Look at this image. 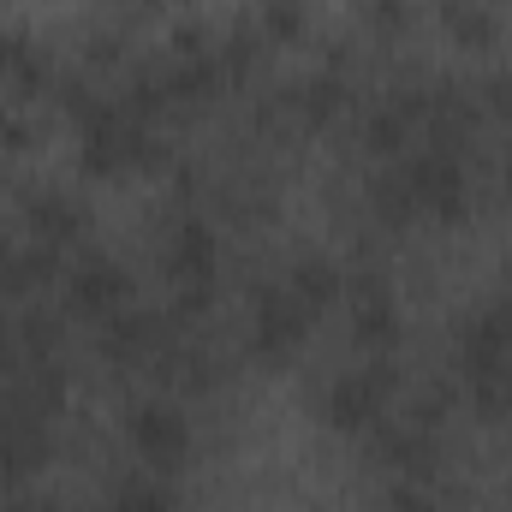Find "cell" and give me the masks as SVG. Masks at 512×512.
I'll use <instances>...</instances> for the list:
<instances>
[{"instance_id":"cell-1","label":"cell","mask_w":512,"mask_h":512,"mask_svg":"<svg viewBox=\"0 0 512 512\" xmlns=\"http://www.w3.org/2000/svg\"><path fill=\"white\" fill-rule=\"evenodd\" d=\"M137 435H143V447H149V453H167V459H173V453H179V441H185V429H179V417H173V411H149V417L137 423Z\"/></svg>"}]
</instances>
